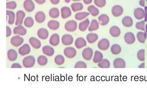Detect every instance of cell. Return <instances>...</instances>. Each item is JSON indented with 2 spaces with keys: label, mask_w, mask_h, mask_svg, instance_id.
<instances>
[{
  "label": "cell",
  "mask_w": 147,
  "mask_h": 110,
  "mask_svg": "<svg viewBox=\"0 0 147 110\" xmlns=\"http://www.w3.org/2000/svg\"><path fill=\"white\" fill-rule=\"evenodd\" d=\"M13 32L14 34L18 35L25 36L27 33L26 30L22 25L14 27Z\"/></svg>",
  "instance_id": "4fadbf2b"
},
{
  "label": "cell",
  "mask_w": 147,
  "mask_h": 110,
  "mask_svg": "<svg viewBox=\"0 0 147 110\" xmlns=\"http://www.w3.org/2000/svg\"><path fill=\"white\" fill-rule=\"evenodd\" d=\"M87 67V64L85 62L82 61H79L76 63L74 66L75 68H86Z\"/></svg>",
  "instance_id": "7dc6e473"
},
{
  "label": "cell",
  "mask_w": 147,
  "mask_h": 110,
  "mask_svg": "<svg viewBox=\"0 0 147 110\" xmlns=\"http://www.w3.org/2000/svg\"><path fill=\"white\" fill-rule=\"evenodd\" d=\"M11 68H22V66H21V65H20V64L16 63L13 64H12V66H11Z\"/></svg>",
  "instance_id": "681fc988"
},
{
  "label": "cell",
  "mask_w": 147,
  "mask_h": 110,
  "mask_svg": "<svg viewBox=\"0 0 147 110\" xmlns=\"http://www.w3.org/2000/svg\"><path fill=\"white\" fill-rule=\"evenodd\" d=\"M6 15L8 16V23L9 25H13L15 21V13L13 11L9 10L6 11Z\"/></svg>",
  "instance_id": "f1b7e54d"
},
{
  "label": "cell",
  "mask_w": 147,
  "mask_h": 110,
  "mask_svg": "<svg viewBox=\"0 0 147 110\" xmlns=\"http://www.w3.org/2000/svg\"><path fill=\"white\" fill-rule=\"evenodd\" d=\"M137 58L138 60L141 61L145 60V50L142 49L139 50L137 53Z\"/></svg>",
  "instance_id": "7bdbcfd3"
},
{
  "label": "cell",
  "mask_w": 147,
  "mask_h": 110,
  "mask_svg": "<svg viewBox=\"0 0 147 110\" xmlns=\"http://www.w3.org/2000/svg\"><path fill=\"white\" fill-rule=\"evenodd\" d=\"M61 16L62 19H65L69 18L71 15V11L68 7H64L61 8Z\"/></svg>",
  "instance_id": "9a60e30c"
},
{
  "label": "cell",
  "mask_w": 147,
  "mask_h": 110,
  "mask_svg": "<svg viewBox=\"0 0 147 110\" xmlns=\"http://www.w3.org/2000/svg\"><path fill=\"white\" fill-rule=\"evenodd\" d=\"M146 1H147V0H146Z\"/></svg>",
  "instance_id": "6125c7cd"
},
{
  "label": "cell",
  "mask_w": 147,
  "mask_h": 110,
  "mask_svg": "<svg viewBox=\"0 0 147 110\" xmlns=\"http://www.w3.org/2000/svg\"><path fill=\"white\" fill-rule=\"evenodd\" d=\"M90 13L88 12H79L75 14V18L78 20H82L90 15Z\"/></svg>",
  "instance_id": "74e56055"
},
{
  "label": "cell",
  "mask_w": 147,
  "mask_h": 110,
  "mask_svg": "<svg viewBox=\"0 0 147 110\" xmlns=\"http://www.w3.org/2000/svg\"><path fill=\"white\" fill-rule=\"evenodd\" d=\"M55 63L58 66L62 65L64 63L65 58L61 55H57L55 58Z\"/></svg>",
  "instance_id": "b9f144b4"
},
{
  "label": "cell",
  "mask_w": 147,
  "mask_h": 110,
  "mask_svg": "<svg viewBox=\"0 0 147 110\" xmlns=\"http://www.w3.org/2000/svg\"><path fill=\"white\" fill-rule=\"evenodd\" d=\"M94 3L99 7H104L106 4V0H94Z\"/></svg>",
  "instance_id": "f6af8a7d"
},
{
  "label": "cell",
  "mask_w": 147,
  "mask_h": 110,
  "mask_svg": "<svg viewBox=\"0 0 147 110\" xmlns=\"http://www.w3.org/2000/svg\"><path fill=\"white\" fill-rule=\"evenodd\" d=\"M60 0H50V2L54 5H56L60 3Z\"/></svg>",
  "instance_id": "816d5d0a"
},
{
  "label": "cell",
  "mask_w": 147,
  "mask_h": 110,
  "mask_svg": "<svg viewBox=\"0 0 147 110\" xmlns=\"http://www.w3.org/2000/svg\"><path fill=\"white\" fill-rule=\"evenodd\" d=\"M93 55V51L92 48H84L82 52V56L84 60H90Z\"/></svg>",
  "instance_id": "8992f818"
},
{
  "label": "cell",
  "mask_w": 147,
  "mask_h": 110,
  "mask_svg": "<svg viewBox=\"0 0 147 110\" xmlns=\"http://www.w3.org/2000/svg\"><path fill=\"white\" fill-rule=\"evenodd\" d=\"M124 40L126 44H134L136 41L134 34L131 32H128L124 36Z\"/></svg>",
  "instance_id": "ba28073f"
},
{
  "label": "cell",
  "mask_w": 147,
  "mask_h": 110,
  "mask_svg": "<svg viewBox=\"0 0 147 110\" xmlns=\"http://www.w3.org/2000/svg\"><path fill=\"white\" fill-rule=\"evenodd\" d=\"M111 52L114 55H117L120 54L121 52V48L120 45L117 44H115L113 45L111 47Z\"/></svg>",
  "instance_id": "d590c367"
},
{
  "label": "cell",
  "mask_w": 147,
  "mask_h": 110,
  "mask_svg": "<svg viewBox=\"0 0 147 110\" xmlns=\"http://www.w3.org/2000/svg\"><path fill=\"white\" fill-rule=\"evenodd\" d=\"M35 19L37 22L42 23L45 20V14L42 11H38L35 14Z\"/></svg>",
  "instance_id": "7402d4cb"
},
{
  "label": "cell",
  "mask_w": 147,
  "mask_h": 110,
  "mask_svg": "<svg viewBox=\"0 0 147 110\" xmlns=\"http://www.w3.org/2000/svg\"><path fill=\"white\" fill-rule=\"evenodd\" d=\"M6 1H9V0H6Z\"/></svg>",
  "instance_id": "94428289"
},
{
  "label": "cell",
  "mask_w": 147,
  "mask_h": 110,
  "mask_svg": "<svg viewBox=\"0 0 147 110\" xmlns=\"http://www.w3.org/2000/svg\"><path fill=\"white\" fill-rule=\"evenodd\" d=\"M109 33L111 36L113 38H117L120 36L121 31L119 27L117 26H113L110 29Z\"/></svg>",
  "instance_id": "ac0fdd59"
},
{
  "label": "cell",
  "mask_w": 147,
  "mask_h": 110,
  "mask_svg": "<svg viewBox=\"0 0 147 110\" xmlns=\"http://www.w3.org/2000/svg\"><path fill=\"white\" fill-rule=\"evenodd\" d=\"M24 23L26 27L30 28V27H32L34 25V20L31 17H28L25 19L24 22Z\"/></svg>",
  "instance_id": "60d3db41"
},
{
  "label": "cell",
  "mask_w": 147,
  "mask_h": 110,
  "mask_svg": "<svg viewBox=\"0 0 147 110\" xmlns=\"http://www.w3.org/2000/svg\"><path fill=\"white\" fill-rule=\"evenodd\" d=\"M64 54L65 56L69 59H72L75 57L77 54L76 49L72 47H67L65 48Z\"/></svg>",
  "instance_id": "277c9868"
},
{
  "label": "cell",
  "mask_w": 147,
  "mask_h": 110,
  "mask_svg": "<svg viewBox=\"0 0 147 110\" xmlns=\"http://www.w3.org/2000/svg\"><path fill=\"white\" fill-rule=\"evenodd\" d=\"M60 36L58 34L55 33L53 34L49 39V43L50 44L53 46H56L58 45L60 43Z\"/></svg>",
  "instance_id": "e0dca14e"
},
{
  "label": "cell",
  "mask_w": 147,
  "mask_h": 110,
  "mask_svg": "<svg viewBox=\"0 0 147 110\" xmlns=\"http://www.w3.org/2000/svg\"><path fill=\"white\" fill-rule=\"evenodd\" d=\"M24 7L27 12H32L35 9V6L32 0H26L24 3Z\"/></svg>",
  "instance_id": "8fae6325"
},
{
  "label": "cell",
  "mask_w": 147,
  "mask_h": 110,
  "mask_svg": "<svg viewBox=\"0 0 147 110\" xmlns=\"http://www.w3.org/2000/svg\"><path fill=\"white\" fill-rule=\"evenodd\" d=\"M29 43L31 46L35 49H39L41 47L40 41L34 37H32L29 39Z\"/></svg>",
  "instance_id": "44dd1931"
},
{
  "label": "cell",
  "mask_w": 147,
  "mask_h": 110,
  "mask_svg": "<svg viewBox=\"0 0 147 110\" xmlns=\"http://www.w3.org/2000/svg\"><path fill=\"white\" fill-rule=\"evenodd\" d=\"M111 12L113 16L118 17L122 15L124 10L120 5H115L112 8Z\"/></svg>",
  "instance_id": "52a82bcc"
},
{
  "label": "cell",
  "mask_w": 147,
  "mask_h": 110,
  "mask_svg": "<svg viewBox=\"0 0 147 110\" xmlns=\"http://www.w3.org/2000/svg\"><path fill=\"white\" fill-rule=\"evenodd\" d=\"M90 23V21L89 19H86L79 23L78 28L81 32H84L88 28Z\"/></svg>",
  "instance_id": "83f0119b"
},
{
  "label": "cell",
  "mask_w": 147,
  "mask_h": 110,
  "mask_svg": "<svg viewBox=\"0 0 147 110\" xmlns=\"http://www.w3.org/2000/svg\"><path fill=\"white\" fill-rule=\"evenodd\" d=\"M60 23L56 20H51L48 22V26L50 29L53 31L57 30L60 27Z\"/></svg>",
  "instance_id": "4316f807"
},
{
  "label": "cell",
  "mask_w": 147,
  "mask_h": 110,
  "mask_svg": "<svg viewBox=\"0 0 147 110\" xmlns=\"http://www.w3.org/2000/svg\"><path fill=\"white\" fill-rule=\"evenodd\" d=\"M17 7V3L14 1H10L6 3V8L9 9H14Z\"/></svg>",
  "instance_id": "bcb514c9"
},
{
  "label": "cell",
  "mask_w": 147,
  "mask_h": 110,
  "mask_svg": "<svg viewBox=\"0 0 147 110\" xmlns=\"http://www.w3.org/2000/svg\"><path fill=\"white\" fill-rule=\"evenodd\" d=\"M98 22L101 25L104 26L107 25L109 22V18L106 14H101L98 17Z\"/></svg>",
  "instance_id": "d6986e66"
},
{
  "label": "cell",
  "mask_w": 147,
  "mask_h": 110,
  "mask_svg": "<svg viewBox=\"0 0 147 110\" xmlns=\"http://www.w3.org/2000/svg\"><path fill=\"white\" fill-rule=\"evenodd\" d=\"M147 34L146 32H138L137 34V39L139 42L141 44H144L145 40L147 38Z\"/></svg>",
  "instance_id": "4dcf8cb0"
},
{
  "label": "cell",
  "mask_w": 147,
  "mask_h": 110,
  "mask_svg": "<svg viewBox=\"0 0 147 110\" xmlns=\"http://www.w3.org/2000/svg\"><path fill=\"white\" fill-rule=\"evenodd\" d=\"M12 34V31L8 26H6V37L8 38L9 36H10Z\"/></svg>",
  "instance_id": "c3c4849f"
},
{
  "label": "cell",
  "mask_w": 147,
  "mask_h": 110,
  "mask_svg": "<svg viewBox=\"0 0 147 110\" xmlns=\"http://www.w3.org/2000/svg\"><path fill=\"white\" fill-rule=\"evenodd\" d=\"M97 46L98 48L102 50H106L109 48V41L106 38L102 39L98 42Z\"/></svg>",
  "instance_id": "5b68a950"
},
{
  "label": "cell",
  "mask_w": 147,
  "mask_h": 110,
  "mask_svg": "<svg viewBox=\"0 0 147 110\" xmlns=\"http://www.w3.org/2000/svg\"><path fill=\"white\" fill-rule=\"evenodd\" d=\"M83 1L85 4H90L92 3V0H83Z\"/></svg>",
  "instance_id": "11a10c76"
},
{
  "label": "cell",
  "mask_w": 147,
  "mask_h": 110,
  "mask_svg": "<svg viewBox=\"0 0 147 110\" xmlns=\"http://www.w3.org/2000/svg\"><path fill=\"white\" fill-rule=\"evenodd\" d=\"M72 1H81V0H72Z\"/></svg>",
  "instance_id": "91938a15"
},
{
  "label": "cell",
  "mask_w": 147,
  "mask_h": 110,
  "mask_svg": "<svg viewBox=\"0 0 147 110\" xmlns=\"http://www.w3.org/2000/svg\"><path fill=\"white\" fill-rule=\"evenodd\" d=\"M37 3L39 4H42L45 3L46 0H34Z\"/></svg>",
  "instance_id": "f5cc1de1"
},
{
  "label": "cell",
  "mask_w": 147,
  "mask_h": 110,
  "mask_svg": "<svg viewBox=\"0 0 147 110\" xmlns=\"http://www.w3.org/2000/svg\"><path fill=\"white\" fill-rule=\"evenodd\" d=\"M71 7L74 12H76L82 10L84 8V6L81 3H76L71 4Z\"/></svg>",
  "instance_id": "8d00e7d4"
},
{
  "label": "cell",
  "mask_w": 147,
  "mask_h": 110,
  "mask_svg": "<svg viewBox=\"0 0 147 110\" xmlns=\"http://www.w3.org/2000/svg\"><path fill=\"white\" fill-rule=\"evenodd\" d=\"M88 11L93 16H96L99 14V10L94 5L89 6L87 8Z\"/></svg>",
  "instance_id": "e575fe53"
},
{
  "label": "cell",
  "mask_w": 147,
  "mask_h": 110,
  "mask_svg": "<svg viewBox=\"0 0 147 110\" xmlns=\"http://www.w3.org/2000/svg\"><path fill=\"white\" fill-rule=\"evenodd\" d=\"M113 64L115 68H125L126 66L125 60L120 58L115 59L113 61Z\"/></svg>",
  "instance_id": "7c38bea8"
},
{
  "label": "cell",
  "mask_w": 147,
  "mask_h": 110,
  "mask_svg": "<svg viewBox=\"0 0 147 110\" xmlns=\"http://www.w3.org/2000/svg\"><path fill=\"white\" fill-rule=\"evenodd\" d=\"M30 48L29 45L25 44L19 49V53L22 56L27 55L30 53Z\"/></svg>",
  "instance_id": "2e32d148"
},
{
  "label": "cell",
  "mask_w": 147,
  "mask_h": 110,
  "mask_svg": "<svg viewBox=\"0 0 147 110\" xmlns=\"http://www.w3.org/2000/svg\"><path fill=\"white\" fill-rule=\"evenodd\" d=\"M48 59L44 55H40L38 57L37 62L40 66H45L48 63Z\"/></svg>",
  "instance_id": "ab89813d"
},
{
  "label": "cell",
  "mask_w": 147,
  "mask_h": 110,
  "mask_svg": "<svg viewBox=\"0 0 147 110\" xmlns=\"http://www.w3.org/2000/svg\"><path fill=\"white\" fill-rule=\"evenodd\" d=\"M145 32H146V33L147 34V23L146 25V26H145Z\"/></svg>",
  "instance_id": "680465c9"
},
{
  "label": "cell",
  "mask_w": 147,
  "mask_h": 110,
  "mask_svg": "<svg viewBox=\"0 0 147 110\" xmlns=\"http://www.w3.org/2000/svg\"><path fill=\"white\" fill-rule=\"evenodd\" d=\"M99 28V23L96 19H93L91 21V23L89 26L88 30L89 32L96 31Z\"/></svg>",
  "instance_id": "d6a6232c"
},
{
  "label": "cell",
  "mask_w": 147,
  "mask_h": 110,
  "mask_svg": "<svg viewBox=\"0 0 147 110\" xmlns=\"http://www.w3.org/2000/svg\"><path fill=\"white\" fill-rule=\"evenodd\" d=\"M138 68H145V63L144 62H143L141 64L138 66Z\"/></svg>",
  "instance_id": "9f6ffc18"
},
{
  "label": "cell",
  "mask_w": 147,
  "mask_h": 110,
  "mask_svg": "<svg viewBox=\"0 0 147 110\" xmlns=\"http://www.w3.org/2000/svg\"><path fill=\"white\" fill-rule=\"evenodd\" d=\"M35 62L36 60L34 57L32 55H30L24 58L22 63L25 68H29L32 67L35 64Z\"/></svg>",
  "instance_id": "6da1fadb"
},
{
  "label": "cell",
  "mask_w": 147,
  "mask_h": 110,
  "mask_svg": "<svg viewBox=\"0 0 147 110\" xmlns=\"http://www.w3.org/2000/svg\"><path fill=\"white\" fill-rule=\"evenodd\" d=\"M122 23L125 27H130L133 25V19L131 17L125 16L123 18Z\"/></svg>",
  "instance_id": "484cf974"
},
{
  "label": "cell",
  "mask_w": 147,
  "mask_h": 110,
  "mask_svg": "<svg viewBox=\"0 0 147 110\" xmlns=\"http://www.w3.org/2000/svg\"><path fill=\"white\" fill-rule=\"evenodd\" d=\"M144 21H147V6L144 7Z\"/></svg>",
  "instance_id": "f907efd6"
},
{
  "label": "cell",
  "mask_w": 147,
  "mask_h": 110,
  "mask_svg": "<svg viewBox=\"0 0 147 110\" xmlns=\"http://www.w3.org/2000/svg\"><path fill=\"white\" fill-rule=\"evenodd\" d=\"M38 36L39 38L42 40H45L48 38L49 35V32L47 29L45 28H40L38 31Z\"/></svg>",
  "instance_id": "ffe728a7"
},
{
  "label": "cell",
  "mask_w": 147,
  "mask_h": 110,
  "mask_svg": "<svg viewBox=\"0 0 147 110\" xmlns=\"http://www.w3.org/2000/svg\"><path fill=\"white\" fill-rule=\"evenodd\" d=\"M16 21L15 25L17 26L21 25L23 22L24 19L26 16V13L23 11H18L16 14Z\"/></svg>",
  "instance_id": "3957f363"
},
{
  "label": "cell",
  "mask_w": 147,
  "mask_h": 110,
  "mask_svg": "<svg viewBox=\"0 0 147 110\" xmlns=\"http://www.w3.org/2000/svg\"><path fill=\"white\" fill-rule=\"evenodd\" d=\"M71 1V0H65V3H69Z\"/></svg>",
  "instance_id": "6f0895ef"
},
{
  "label": "cell",
  "mask_w": 147,
  "mask_h": 110,
  "mask_svg": "<svg viewBox=\"0 0 147 110\" xmlns=\"http://www.w3.org/2000/svg\"><path fill=\"white\" fill-rule=\"evenodd\" d=\"M103 56L101 52L98 50L96 51L94 54V56L93 59V61L95 63H98L103 59Z\"/></svg>",
  "instance_id": "1f68e13d"
},
{
  "label": "cell",
  "mask_w": 147,
  "mask_h": 110,
  "mask_svg": "<svg viewBox=\"0 0 147 110\" xmlns=\"http://www.w3.org/2000/svg\"><path fill=\"white\" fill-rule=\"evenodd\" d=\"M144 20H142V21L138 22L136 24V28L137 29L141 31H145V25Z\"/></svg>",
  "instance_id": "ee69618b"
},
{
  "label": "cell",
  "mask_w": 147,
  "mask_h": 110,
  "mask_svg": "<svg viewBox=\"0 0 147 110\" xmlns=\"http://www.w3.org/2000/svg\"><path fill=\"white\" fill-rule=\"evenodd\" d=\"M75 45L78 49L82 48L83 47H85L87 45L86 41H85L84 38H78L76 39L75 42Z\"/></svg>",
  "instance_id": "603a6c76"
},
{
  "label": "cell",
  "mask_w": 147,
  "mask_h": 110,
  "mask_svg": "<svg viewBox=\"0 0 147 110\" xmlns=\"http://www.w3.org/2000/svg\"><path fill=\"white\" fill-rule=\"evenodd\" d=\"M42 52L48 56H52L55 54V50L52 47L50 46H45L42 48Z\"/></svg>",
  "instance_id": "cb8c5ba5"
},
{
  "label": "cell",
  "mask_w": 147,
  "mask_h": 110,
  "mask_svg": "<svg viewBox=\"0 0 147 110\" xmlns=\"http://www.w3.org/2000/svg\"><path fill=\"white\" fill-rule=\"evenodd\" d=\"M139 5L142 7L145 6V0H140L139 1Z\"/></svg>",
  "instance_id": "db71d44e"
},
{
  "label": "cell",
  "mask_w": 147,
  "mask_h": 110,
  "mask_svg": "<svg viewBox=\"0 0 147 110\" xmlns=\"http://www.w3.org/2000/svg\"><path fill=\"white\" fill-rule=\"evenodd\" d=\"M49 15L53 19H56L60 16V11L56 7H53L50 9L49 11Z\"/></svg>",
  "instance_id": "836d02e7"
},
{
  "label": "cell",
  "mask_w": 147,
  "mask_h": 110,
  "mask_svg": "<svg viewBox=\"0 0 147 110\" xmlns=\"http://www.w3.org/2000/svg\"><path fill=\"white\" fill-rule=\"evenodd\" d=\"M98 36L96 33H89L86 36L87 41L89 44H93L98 40Z\"/></svg>",
  "instance_id": "f546056e"
},
{
  "label": "cell",
  "mask_w": 147,
  "mask_h": 110,
  "mask_svg": "<svg viewBox=\"0 0 147 110\" xmlns=\"http://www.w3.org/2000/svg\"><path fill=\"white\" fill-rule=\"evenodd\" d=\"M134 15L138 20L142 19L144 18V10L140 7L136 8L134 11Z\"/></svg>",
  "instance_id": "5bb4252c"
},
{
  "label": "cell",
  "mask_w": 147,
  "mask_h": 110,
  "mask_svg": "<svg viewBox=\"0 0 147 110\" xmlns=\"http://www.w3.org/2000/svg\"><path fill=\"white\" fill-rule=\"evenodd\" d=\"M98 66L100 68H109L110 66V63L107 59H103L102 61L98 63Z\"/></svg>",
  "instance_id": "f35d334b"
},
{
  "label": "cell",
  "mask_w": 147,
  "mask_h": 110,
  "mask_svg": "<svg viewBox=\"0 0 147 110\" xmlns=\"http://www.w3.org/2000/svg\"><path fill=\"white\" fill-rule=\"evenodd\" d=\"M7 58L11 61H14L18 58V54L14 49H10L7 52Z\"/></svg>",
  "instance_id": "d4e9b609"
},
{
  "label": "cell",
  "mask_w": 147,
  "mask_h": 110,
  "mask_svg": "<svg viewBox=\"0 0 147 110\" xmlns=\"http://www.w3.org/2000/svg\"><path fill=\"white\" fill-rule=\"evenodd\" d=\"M78 23L75 20H71L67 21L65 25V29L69 32H74L77 29Z\"/></svg>",
  "instance_id": "7a4b0ae2"
},
{
  "label": "cell",
  "mask_w": 147,
  "mask_h": 110,
  "mask_svg": "<svg viewBox=\"0 0 147 110\" xmlns=\"http://www.w3.org/2000/svg\"><path fill=\"white\" fill-rule=\"evenodd\" d=\"M61 42L65 46L70 45L74 42V38L69 34H65L61 38Z\"/></svg>",
  "instance_id": "30bf717a"
},
{
  "label": "cell",
  "mask_w": 147,
  "mask_h": 110,
  "mask_svg": "<svg viewBox=\"0 0 147 110\" xmlns=\"http://www.w3.org/2000/svg\"><path fill=\"white\" fill-rule=\"evenodd\" d=\"M23 38L19 36H13L11 39V44L14 47H18L20 46L24 42Z\"/></svg>",
  "instance_id": "9c48e42d"
}]
</instances>
